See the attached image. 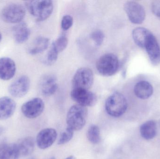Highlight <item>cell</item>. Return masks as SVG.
Masks as SVG:
<instances>
[{
  "label": "cell",
  "mask_w": 160,
  "mask_h": 159,
  "mask_svg": "<svg viewBox=\"0 0 160 159\" xmlns=\"http://www.w3.org/2000/svg\"><path fill=\"white\" fill-rule=\"evenodd\" d=\"M25 3L30 14L38 21L46 20L53 11V3L50 0L26 1Z\"/></svg>",
  "instance_id": "6da1fadb"
},
{
  "label": "cell",
  "mask_w": 160,
  "mask_h": 159,
  "mask_svg": "<svg viewBox=\"0 0 160 159\" xmlns=\"http://www.w3.org/2000/svg\"><path fill=\"white\" fill-rule=\"evenodd\" d=\"M128 104L125 96L118 92L110 95L105 102V108L107 114L113 117L123 115L127 111Z\"/></svg>",
  "instance_id": "7a4b0ae2"
},
{
  "label": "cell",
  "mask_w": 160,
  "mask_h": 159,
  "mask_svg": "<svg viewBox=\"0 0 160 159\" xmlns=\"http://www.w3.org/2000/svg\"><path fill=\"white\" fill-rule=\"evenodd\" d=\"M88 114L87 109L84 106L78 104L71 106L67 115L68 127L74 131L82 129L86 123Z\"/></svg>",
  "instance_id": "3957f363"
},
{
  "label": "cell",
  "mask_w": 160,
  "mask_h": 159,
  "mask_svg": "<svg viewBox=\"0 0 160 159\" xmlns=\"http://www.w3.org/2000/svg\"><path fill=\"white\" fill-rule=\"evenodd\" d=\"M118 58L112 53H107L100 57L97 61L96 68L102 75L110 77L114 75L119 67Z\"/></svg>",
  "instance_id": "277c9868"
},
{
  "label": "cell",
  "mask_w": 160,
  "mask_h": 159,
  "mask_svg": "<svg viewBox=\"0 0 160 159\" xmlns=\"http://www.w3.org/2000/svg\"><path fill=\"white\" fill-rule=\"evenodd\" d=\"M25 15L24 7L20 4L13 3L7 5L2 8L1 16L6 23L18 24L22 21Z\"/></svg>",
  "instance_id": "5b68a950"
},
{
  "label": "cell",
  "mask_w": 160,
  "mask_h": 159,
  "mask_svg": "<svg viewBox=\"0 0 160 159\" xmlns=\"http://www.w3.org/2000/svg\"><path fill=\"white\" fill-rule=\"evenodd\" d=\"M94 82V74L91 69L87 67L80 68L73 77V88L89 90Z\"/></svg>",
  "instance_id": "8992f818"
},
{
  "label": "cell",
  "mask_w": 160,
  "mask_h": 159,
  "mask_svg": "<svg viewBox=\"0 0 160 159\" xmlns=\"http://www.w3.org/2000/svg\"><path fill=\"white\" fill-rule=\"evenodd\" d=\"M124 9L132 23L140 24L145 20L146 12L142 6L133 1H128L124 4Z\"/></svg>",
  "instance_id": "52a82bcc"
},
{
  "label": "cell",
  "mask_w": 160,
  "mask_h": 159,
  "mask_svg": "<svg viewBox=\"0 0 160 159\" xmlns=\"http://www.w3.org/2000/svg\"><path fill=\"white\" fill-rule=\"evenodd\" d=\"M45 109V104L42 99L33 98L22 104L21 112L25 117L30 119L36 118L40 115Z\"/></svg>",
  "instance_id": "ba28073f"
},
{
  "label": "cell",
  "mask_w": 160,
  "mask_h": 159,
  "mask_svg": "<svg viewBox=\"0 0 160 159\" xmlns=\"http://www.w3.org/2000/svg\"><path fill=\"white\" fill-rule=\"evenodd\" d=\"M71 97L78 105L86 107L95 105L98 100L96 94L89 90L83 89L73 88Z\"/></svg>",
  "instance_id": "9c48e42d"
},
{
  "label": "cell",
  "mask_w": 160,
  "mask_h": 159,
  "mask_svg": "<svg viewBox=\"0 0 160 159\" xmlns=\"http://www.w3.org/2000/svg\"><path fill=\"white\" fill-rule=\"evenodd\" d=\"M30 78L25 75L18 77L8 87L9 94L16 98H21L27 94L30 89Z\"/></svg>",
  "instance_id": "30bf717a"
},
{
  "label": "cell",
  "mask_w": 160,
  "mask_h": 159,
  "mask_svg": "<svg viewBox=\"0 0 160 159\" xmlns=\"http://www.w3.org/2000/svg\"><path fill=\"white\" fill-rule=\"evenodd\" d=\"M57 138L56 131L52 128H47L40 131L36 138L38 147L41 149H46L52 146Z\"/></svg>",
  "instance_id": "8fae6325"
},
{
  "label": "cell",
  "mask_w": 160,
  "mask_h": 159,
  "mask_svg": "<svg viewBox=\"0 0 160 159\" xmlns=\"http://www.w3.org/2000/svg\"><path fill=\"white\" fill-rule=\"evenodd\" d=\"M17 70L16 63L8 57L0 58V79L7 81L13 78Z\"/></svg>",
  "instance_id": "7c38bea8"
},
{
  "label": "cell",
  "mask_w": 160,
  "mask_h": 159,
  "mask_svg": "<svg viewBox=\"0 0 160 159\" xmlns=\"http://www.w3.org/2000/svg\"><path fill=\"white\" fill-rule=\"evenodd\" d=\"M39 88L44 96L53 95L58 89L57 77L53 74L44 76L39 82Z\"/></svg>",
  "instance_id": "4fadbf2b"
},
{
  "label": "cell",
  "mask_w": 160,
  "mask_h": 159,
  "mask_svg": "<svg viewBox=\"0 0 160 159\" xmlns=\"http://www.w3.org/2000/svg\"><path fill=\"white\" fill-rule=\"evenodd\" d=\"M144 48L152 64L158 65L160 63V47L154 35L152 34L148 38Z\"/></svg>",
  "instance_id": "5bb4252c"
},
{
  "label": "cell",
  "mask_w": 160,
  "mask_h": 159,
  "mask_svg": "<svg viewBox=\"0 0 160 159\" xmlns=\"http://www.w3.org/2000/svg\"><path fill=\"white\" fill-rule=\"evenodd\" d=\"M17 104L12 98L9 97L0 98V120H6L14 115Z\"/></svg>",
  "instance_id": "9a60e30c"
},
{
  "label": "cell",
  "mask_w": 160,
  "mask_h": 159,
  "mask_svg": "<svg viewBox=\"0 0 160 159\" xmlns=\"http://www.w3.org/2000/svg\"><path fill=\"white\" fill-rule=\"evenodd\" d=\"M13 38L17 44H23L28 40L31 34L28 25L23 21L16 24L12 29Z\"/></svg>",
  "instance_id": "2e32d148"
},
{
  "label": "cell",
  "mask_w": 160,
  "mask_h": 159,
  "mask_svg": "<svg viewBox=\"0 0 160 159\" xmlns=\"http://www.w3.org/2000/svg\"><path fill=\"white\" fill-rule=\"evenodd\" d=\"M20 157L17 144L0 143V159H19Z\"/></svg>",
  "instance_id": "e0dca14e"
},
{
  "label": "cell",
  "mask_w": 160,
  "mask_h": 159,
  "mask_svg": "<svg viewBox=\"0 0 160 159\" xmlns=\"http://www.w3.org/2000/svg\"><path fill=\"white\" fill-rule=\"evenodd\" d=\"M134 93L139 99L146 100L153 94V87L149 82L141 81L134 86Z\"/></svg>",
  "instance_id": "ac0fdd59"
},
{
  "label": "cell",
  "mask_w": 160,
  "mask_h": 159,
  "mask_svg": "<svg viewBox=\"0 0 160 159\" xmlns=\"http://www.w3.org/2000/svg\"><path fill=\"white\" fill-rule=\"evenodd\" d=\"M20 157H28L33 152L35 148L34 139L32 137L22 138L17 143Z\"/></svg>",
  "instance_id": "d6986e66"
},
{
  "label": "cell",
  "mask_w": 160,
  "mask_h": 159,
  "mask_svg": "<svg viewBox=\"0 0 160 159\" xmlns=\"http://www.w3.org/2000/svg\"><path fill=\"white\" fill-rule=\"evenodd\" d=\"M49 40L44 36L37 37L28 48V53L36 55L44 52L48 47Z\"/></svg>",
  "instance_id": "ffe728a7"
},
{
  "label": "cell",
  "mask_w": 160,
  "mask_h": 159,
  "mask_svg": "<svg viewBox=\"0 0 160 159\" xmlns=\"http://www.w3.org/2000/svg\"><path fill=\"white\" fill-rule=\"evenodd\" d=\"M153 34L148 29L138 27L133 30L132 33V38L134 43L141 48H144L146 43Z\"/></svg>",
  "instance_id": "44dd1931"
},
{
  "label": "cell",
  "mask_w": 160,
  "mask_h": 159,
  "mask_svg": "<svg viewBox=\"0 0 160 159\" xmlns=\"http://www.w3.org/2000/svg\"><path fill=\"white\" fill-rule=\"evenodd\" d=\"M140 133L145 140L153 139L157 134V125L155 121L148 120L142 124L140 128Z\"/></svg>",
  "instance_id": "7402d4cb"
},
{
  "label": "cell",
  "mask_w": 160,
  "mask_h": 159,
  "mask_svg": "<svg viewBox=\"0 0 160 159\" xmlns=\"http://www.w3.org/2000/svg\"><path fill=\"white\" fill-rule=\"evenodd\" d=\"M87 137L91 143H99L101 141L100 131L99 127L96 125H90L87 132Z\"/></svg>",
  "instance_id": "603a6c76"
},
{
  "label": "cell",
  "mask_w": 160,
  "mask_h": 159,
  "mask_svg": "<svg viewBox=\"0 0 160 159\" xmlns=\"http://www.w3.org/2000/svg\"><path fill=\"white\" fill-rule=\"evenodd\" d=\"M68 43L67 37L65 35H61L52 43L51 48L59 54L65 49Z\"/></svg>",
  "instance_id": "cb8c5ba5"
},
{
  "label": "cell",
  "mask_w": 160,
  "mask_h": 159,
  "mask_svg": "<svg viewBox=\"0 0 160 159\" xmlns=\"http://www.w3.org/2000/svg\"><path fill=\"white\" fill-rule=\"evenodd\" d=\"M74 131L68 127L59 136L57 143L62 145L67 143L71 141L74 135Z\"/></svg>",
  "instance_id": "d4e9b609"
},
{
  "label": "cell",
  "mask_w": 160,
  "mask_h": 159,
  "mask_svg": "<svg viewBox=\"0 0 160 159\" xmlns=\"http://www.w3.org/2000/svg\"><path fill=\"white\" fill-rule=\"evenodd\" d=\"M103 32L100 30H96L91 33L90 38L97 46L99 47L102 44L104 39Z\"/></svg>",
  "instance_id": "484cf974"
},
{
  "label": "cell",
  "mask_w": 160,
  "mask_h": 159,
  "mask_svg": "<svg viewBox=\"0 0 160 159\" xmlns=\"http://www.w3.org/2000/svg\"><path fill=\"white\" fill-rule=\"evenodd\" d=\"M58 55L59 54L57 52H55L52 48H50L45 58V63L48 65H52L57 61Z\"/></svg>",
  "instance_id": "4316f807"
},
{
  "label": "cell",
  "mask_w": 160,
  "mask_h": 159,
  "mask_svg": "<svg viewBox=\"0 0 160 159\" xmlns=\"http://www.w3.org/2000/svg\"><path fill=\"white\" fill-rule=\"evenodd\" d=\"M73 24V18L69 15L64 16L61 22V27L64 30H69Z\"/></svg>",
  "instance_id": "83f0119b"
},
{
  "label": "cell",
  "mask_w": 160,
  "mask_h": 159,
  "mask_svg": "<svg viewBox=\"0 0 160 159\" xmlns=\"http://www.w3.org/2000/svg\"><path fill=\"white\" fill-rule=\"evenodd\" d=\"M151 10L155 16L160 18V0L152 2Z\"/></svg>",
  "instance_id": "f1b7e54d"
},
{
  "label": "cell",
  "mask_w": 160,
  "mask_h": 159,
  "mask_svg": "<svg viewBox=\"0 0 160 159\" xmlns=\"http://www.w3.org/2000/svg\"><path fill=\"white\" fill-rule=\"evenodd\" d=\"M65 159H74V157L72 156H69V157H68L67 158Z\"/></svg>",
  "instance_id": "f546056e"
},
{
  "label": "cell",
  "mask_w": 160,
  "mask_h": 159,
  "mask_svg": "<svg viewBox=\"0 0 160 159\" xmlns=\"http://www.w3.org/2000/svg\"><path fill=\"white\" fill-rule=\"evenodd\" d=\"M2 39V35L1 34V32H0V42H1V40Z\"/></svg>",
  "instance_id": "4dcf8cb0"
},
{
  "label": "cell",
  "mask_w": 160,
  "mask_h": 159,
  "mask_svg": "<svg viewBox=\"0 0 160 159\" xmlns=\"http://www.w3.org/2000/svg\"><path fill=\"white\" fill-rule=\"evenodd\" d=\"M49 159H56L54 157H52L50 158Z\"/></svg>",
  "instance_id": "1f68e13d"
},
{
  "label": "cell",
  "mask_w": 160,
  "mask_h": 159,
  "mask_svg": "<svg viewBox=\"0 0 160 159\" xmlns=\"http://www.w3.org/2000/svg\"><path fill=\"white\" fill-rule=\"evenodd\" d=\"M30 159H36L35 158H31Z\"/></svg>",
  "instance_id": "d6a6232c"
}]
</instances>
